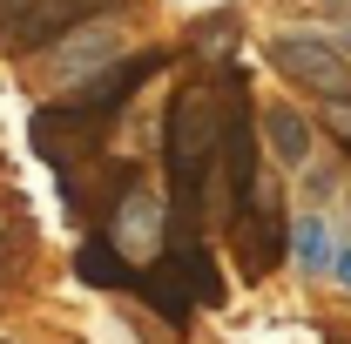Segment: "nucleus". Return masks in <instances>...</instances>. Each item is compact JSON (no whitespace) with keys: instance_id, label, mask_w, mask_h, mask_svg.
Returning a JSON list of instances; mask_svg holds the SVG:
<instances>
[{"instance_id":"nucleus-1","label":"nucleus","mask_w":351,"mask_h":344,"mask_svg":"<svg viewBox=\"0 0 351 344\" xmlns=\"http://www.w3.org/2000/svg\"><path fill=\"white\" fill-rule=\"evenodd\" d=\"M162 169H169L176 243H196L203 203H210V175H217V82L210 75L176 88L169 115H162Z\"/></svg>"},{"instance_id":"nucleus-9","label":"nucleus","mask_w":351,"mask_h":344,"mask_svg":"<svg viewBox=\"0 0 351 344\" xmlns=\"http://www.w3.org/2000/svg\"><path fill=\"white\" fill-rule=\"evenodd\" d=\"M115 47H122V34H115L108 21H95V27H75V34L61 41V68H68L75 82H88V75H101V68L115 61Z\"/></svg>"},{"instance_id":"nucleus-2","label":"nucleus","mask_w":351,"mask_h":344,"mask_svg":"<svg viewBox=\"0 0 351 344\" xmlns=\"http://www.w3.org/2000/svg\"><path fill=\"white\" fill-rule=\"evenodd\" d=\"M217 82V175L223 196H230V216H243L257 203V108H250V82L243 68H210Z\"/></svg>"},{"instance_id":"nucleus-17","label":"nucleus","mask_w":351,"mask_h":344,"mask_svg":"<svg viewBox=\"0 0 351 344\" xmlns=\"http://www.w3.org/2000/svg\"><path fill=\"white\" fill-rule=\"evenodd\" d=\"M331 175H338V169H311V182H304L311 203H324V196H331Z\"/></svg>"},{"instance_id":"nucleus-5","label":"nucleus","mask_w":351,"mask_h":344,"mask_svg":"<svg viewBox=\"0 0 351 344\" xmlns=\"http://www.w3.org/2000/svg\"><path fill=\"white\" fill-rule=\"evenodd\" d=\"M270 68L291 75V82H304V88H317L324 101H351V61L331 41H317V34H277L270 41Z\"/></svg>"},{"instance_id":"nucleus-4","label":"nucleus","mask_w":351,"mask_h":344,"mask_svg":"<svg viewBox=\"0 0 351 344\" xmlns=\"http://www.w3.org/2000/svg\"><path fill=\"white\" fill-rule=\"evenodd\" d=\"M135 189H142L135 162H88V169L61 175V203L82 216L95 236H108V223L122 216V203H135Z\"/></svg>"},{"instance_id":"nucleus-14","label":"nucleus","mask_w":351,"mask_h":344,"mask_svg":"<svg viewBox=\"0 0 351 344\" xmlns=\"http://www.w3.org/2000/svg\"><path fill=\"white\" fill-rule=\"evenodd\" d=\"M196 47L223 68V61H230V47H237V14H210V21L196 27Z\"/></svg>"},{"instance_id":"nucleus-6","label":"nucleus","mask_w":351,"mask_h":344,"mask_svg":"<svg viewBox=\"0 0 351 344\" xmlns=\"http://www.w3.org/2000/svg\"><path fill=\"white\" fill-rule=\"evenodd\" d=\"M162 61H169L162 47H142V54H115V61H108L101 75H88V82L75 88L68 101H82V108H95V115H108V122H115V115L129 108L135 95H142V82H149V75H156Z\"/></svg>"},{"instance_id":"nucleus-16","label":"nucleus","mask_w":351,"mask_h":344,"mask_svg":"<svg viewBox=\"0 0 351 344\" xmlns=\"http://www.w3.org/2000/svg\"><path fill=\"white\" fill-rule=\"evenodd\" d=\"M324 270H331V277L351 291V243H331V263H324Z\"/></svg>"},{"instance_id":"nucleus-11","label":"nucleus","mask_w":351,"mask_h":344,"mask_svg":"<svg viewBox=\"0 0 351 344\" xmlns=\"http://www.w3.org/2000/svg\"><path fill=\"white\" fill-rule=\"evenodd\" d=\"M135 297L149 304V310H156L169 331H189V310H196V304L182 297V284L169 277V263H156V270H135Z\"/></svg>"},{"instance_id":"nucleus-15","label":"nucleus","mask_w":351,"mask_h":344,"mask_svg":"<svg viewBox=\"0 0 351 344\" xmlns=\"http://www.w3.org/2000/svg\"><path fill=\"white\" fill-rule=\"evenodd\" d=\"M41 7H54V0H0V34H14L21 21H34Z\"/></svg>"},{"instance_id":"nucleus-13","label":"nucleus","mask_w":351,"mask_h":344,"mask_svg":"<svg viewBox=\"0 0 351 344\" xmlns=\"http://www.w3.org/2000/svg\"><path fill=\"white\" fill-rule=\"evenodd\" d=\"M291 257L304 263V270H324V263H331V223H324L317 210H304L298 223H291Z\"/></svg>"},{"instance_id":"nucleus-18","label":"nucleus","mask_w":351,"mask_h":344,"mask_svg":"<svg viewBox=\"0 0 351 344\" xmlns=\"http://www.w3.org/2000/svg\"><path fill=\"white\" fill-rule=\"evenodd\" d=\"M331 135L351 142V101H331Z\"/></svg>"},{"instance_id":"nucleus-12","label":"nucleus","mask_w":351,"mask_h":344,"mask_svg":"<svg viewBox=\"0 0 351 344\" xmlns=\"http://www.w3.org/2000/svg\"><path fill=\"white\" fill-rule=\"evenodd\" d=\"M257 129H263V142H270V156H277V162H304V156H311V122L298 115V108H284V101H277V108H263Z\"/></svg>"},{"instance_id":"nucleus-10","label":"nucleus","mask_w":351,"mask_h":344,"mask_svg":"<svg viewBox=\"0 0 351 344\" xmlns=\"http://www.w3.org/2000/svg\"><path fill=\"white\" fill-rule=\"evenodd\" d=\"M75 277L95 284V291H135V263L108 243V236H88L82 257H75Z\"/></svg>"},{"instance_id":"nucleus-8","label":"nucleus","mask_w":351,"mask_h":344,"mask_svg":"<svg viewBox=\"0 0 351 344\" xmlns=\"http://www.w3.org/2000/svg\"><path fill=\"white\" fill-rule=\"evenodd\" d=\"M162 263H169V277L182 284V297H189V304H223V297H230V291H223V270H217V257H210L203 243H176V250H169Z\"/></svg>"},{"instance_id":"nucleus-3","label":"nucleus","mask_w":351,"mask_h":344,"mask_svg":"<svg viewBox=\"0 0 351 344\" xmlns=\"http://www.w3.org/2000/svg\"><path fill=\"white\" fill-rule=\"evenodd\" d=\"M108 115H95V108H82V101H47V108H34V149H41L47 162L61 175H75L88 169L95 156H101V142H108Z\"/></svg>"},{"instance_id":"nucleus-7","label":"nucleus","mask_w":351,"mask_h":344,"mask_svg":"<svg viewBox=\"0 0 351 344\" xmlns=\"http://www.w3.org/2000/svg\"><path fill=\"white\" fill-rule=\"evenodd\" d=\"M230 236H237V250H243V277H263L270 263L284 257L291 223H284L277 210H263V203H250V210L237 216V230H230Z\"/></svg>"}]
</instances>
